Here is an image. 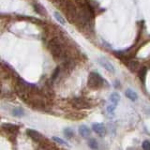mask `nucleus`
I'll return each instance as SVG.
<instances>
[{"mask_svg":"<svg viewBox=\"0 0 150 150\" xmlns=\"http://www.w3.org/2000/svg\"><path fill=\"white\" fill-rule=\"evenodd\" d=\"M126 65L128 66V68L129 69L130 71L132 72H137L138 70H140V64L137 60L135 59H129L128 61H127Z\"/></svg>","mask_w":150,"mask_h":150,"instance_id":"6","label":"nucleus"},{"mask_svg":"<svg viewBox=\"0 0 150 150\" xmlns=\"http://www.w3.org/2000/svg\"><path fill=\"white\" fill-rule=\"evenodd\" d=\"M12 115L16 117H23L25 116V111H23L22 108H14L12 111Z\"/></svg>","mask_w":150,"mask_h":150,"instance_id":"12","label":"nucleus"},{"mask_svg":"<svg viewBox=\"0 0 150 150\" xmlns=\"http://www.w3.org/2000/svg\"><path fill=\"white\" fill-rule=\"evenodd\" d=\"M59 72H60V69L59 68H56V69L54 70V72L53 74V77H52V79L53 80H55L56 78H57L59 76Z\"/></svg>","mask_w":150,"mask_h":150,"instance_id":"21","label":"nucleus"},{"mask_svg":"<svg viewBox=\"0 0 150 150\" xmlns=\"http://www.w3.org/2000/svg\"><path fill=\"white\" fill-rule=\"evenodd\" d=\"M26 134L29 136V138H31L36 143H40L42 141V135L37 130L28 129H26Z\"/></svg>","mask_w":150,"mask_h":150,"instance_id":"3","label":"nucleus"},{"mask_svg":"<svg viewBox=\"0 0 150 150\" xmlns=\"http://www.w3.org/2000/svg\"><path fill=\"white\" fill-rule=\"evenodd\" d=\"M92 129L95 131V132L100 135V136H104L106 133V129L103 124L101 123H94L92 125Z\"/></svg>","mask_w":150,"mask_h":150,"instance_id":"7","label":"nucleus"},{"mask_svg":"<svg viewBox=\"0 0 150 150\" xmlns=\"http://www.w3.org/2000/svg\"><path fill=\"white\" fill-rule=\"evenodd\" d=\"M143 149H144V150L150 149V142L149 141H144V142L143 143Z\"/></svg>","mask_w":150,"mask_h":150,"instance_id":"20","label":"nucleus"},{"mask_svg":"<svg viewBox=\"0 0 150 150\" xmlns=\"http://www.w3.org/2000/svg\"><path fill=\"white\" fill-rule=\"evenodd\" d=\"M53 141H54V142L56 143V144H63V145H65V144H67V143L65 142L64 140H62L61 138H59V137H56V136H54L53 138Z\"/></svg>","mask_w":150,"mask_h":150,"instance_id":"19","label":"nucleus"},{"mask_svg":"<svg viewBox=\"0 0 150 150\" xmlns=\"http://www.w3.org/2000/svg\"><path fill=\"white\" fill-rule=\"evenodd\" d=\"M79 132L83 136V137L86 138V137H88L89 135H90V129H89L86 126L83 125V126H81L79 128Z\"/></svg>","mask_w":150,"mask_h":150,"instance_id":"10","label":"nucleus"},{"mask_svg":"<svg viewBox=\"0 0 150 150\" xmlns=\"http://www.w3.org/2000/svg\"><path fill=\"white\" fill-rule=\"evenodd\" d=\"M52 1L54 2V3H59V2L61 1V0H52Z\"/></svg>","mask_w":150,"mask_h":150,"instance_id":"22","label":"nucleus"},{"mask_svg":"<svg viewBox=\"0 0 150 150\" xmlns=\"http://www.w3.org/2000/svg\"><path fill=\"white\" fill-rule=\"evenodd\" d=\"M34 7H35L36 11H37V12H39L40 14H43V13H45V9L43 8V7H42L41 5L37 4V5H34Z\"/></svg>","mask_w":150,"mask_h":150,"instance_id":"18","label":"nucleus"},{"mask_svg":"<svg viewBox=\"0 0 150 150\" xmlns=\"http://www.w3.org/2000/svg\"><path fill=\"white\" fill-rule=\"evenodd\" d=\"M2 129L3 130L7 131L8 133H14V132H17V130L19 129V127L16 125H13V124H2Z\"/></svg>","mask_w":150,"mask_h":150,"instance_id":"8","label":"nucleus"},{"mask_svg":"<svg viewBox=\"0 0 150 150\" xmlns=\"http://www.w3.org/2000/svg\"><path fill=\"white\" fill-rule=\"evenodd\" d=\"M64 134H65V136H66L67 138L70 139V138H72V137H73L74 132H73V130H72L71 129L67 128V129H65V130H64Z\"/></svg>","mask_w":150,"mask_h":150,"instance_id":"15","label":"nucleus"},{"mask_svg":"<svg viewBox=\"0 0 150 150\" xmlns=\"http://www.w3.org/2000/svg\"><path fill=\"white\" fill-rule=\"evenodd\" d=\"M48 47H49V50L51 52L52 55L54 56V59L64 60V59H66V57H67L64 45L58 38H54V39H52L49 42Z\"/></svg>","mask_w":150,"mask_h":150,"instance_id":"1","label":"nucleus"},{"mask_svg":"<svg viewBox=\"0 0 150 150\" xmlns=\"http://www.w3.org/2000/svg\"><path fill=\"white\" fill-rule=\"evenodd\" d=\"M119 100H120V97L116 92H114V93L111 94V96H110V102L111 103H115V104L117 105V103H118Z\"/></svg>","mask_w":150,"mask_h":150,"instance_id":"13","label":"nucleus"},{"mask_svg":"<svg viewBox=\"0 0 150 150\" xmlns=\"http://www.w3.org/2000/svg\"><path fill=\"white\" fill-rule=\"evenodd\" d=\"M146 73H147V69L145 67H143L141 68L140 70H139V77L141 79V81L143 82V83L144 84V82H145V76H146Z\"/></svg>","mask_w":150,"mask_h":150,"instance_id":"11","label":"nucleus"},{"mask_svg":"<svg viewBox=\"0 0 150 150\" xmlns=\"http://www.w3.org/2000/svg\"><path fill=\"white\" fill-rule=\"evenodd\" d=\"M98 63H100V64L102 66V67L107 70V71L112 72V73H114V72H115V68H114V66H112L106 58H104V57L98 58Z\"/></svg>","mask_w":150,"mask_h":150,"instance_id":"5","label":"nucleus"},{"mask_svg":"<svg viewBox=\"0 0 150 150\" xmlns=\"http://www.w3.org/2000/svg\"><path fill=\"white\" fill-rule=\"evenodd\" d=\"M125 95L126 97L129 98V100L131 101H135V100H137V98H138V94L136 93L134 90H132V89H127V91L125 93Z\"/></svg>","mask_w":150,"mask_h":150,"instance_id":"9","label":"nucleus"},{"mask_svg":"<svg viewBox=\"0 0 150 150\" xmlns=\"http://www.w3.org/2000/svg\"><path fill=\"white\" fill-rule=\"evenodd\" d=\"M54 18H55V20L57 21L60 25H66V21H65V19L63 18V16H61V14H59L58 12H54Z\"/></svg>","mask_w":150,"mask_h":150,"instance_id":"14","label":"nucleus"},{"mask_svg":"<svg viewBox=\"0 0 150 150\" xmlns=\"http://www.w3.org/2000/svg\"><path fill=\"white\" fill-rule=\"evenodd\" d=\"M88 145L91 149H98V143L95 139H89Z\"/></svg>","mask_w":150,"mask_h":150,"instance_id":"16","label":"nucleus"},{"mask_svg":"<svg viewBox=\"0 0 150 150\" xmlns=\"http://www.w3.org/2000/svg\"><path fill=\"white\" fill-rule=\"evenodd\" d=\"M72 104L73 106H75L76 108H79V109H83V108H88L89 107V104L88 102L83 100L82 98H73L72 100Z\"/></svg>","mask_w":150,"mask_h":150,"instance_id":"4","label":"nucleus"},{"mask_svg":"<svg viewBox=\"0 0 150 150\" xmlns=\"http://www.w3.org/2000/svg\"><path fill=\"white\" fill-rule=\"evenodd\" d=\"M115 108H116V104H115V103H110V104L107 106V112H109L110 115H114Z\"/></svg>","mask_w":150,"mask_h":150,"instance_id":"17","label":"nucleus"},{"mask_svg":"<svg viewBox=\"0 0 150 150\" xmlns=\"http://www.w3.org/2000/svg\"><path fill=\"white\" fill-rule=\"evenodd\" d=\"M105 80L103 79L100 74L97 72H91L88 76L87 86L91 89H100L102 86H104Z\"/></svg>","mask_w":150,"mask_h":150,"instance_id":"2","label":"nucleus"}]
</instances>
